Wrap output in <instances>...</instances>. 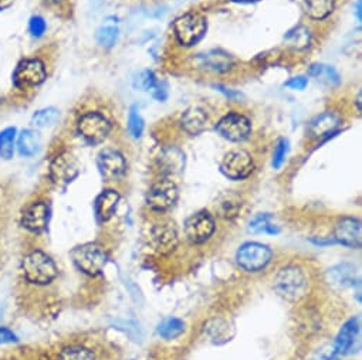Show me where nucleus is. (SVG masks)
Returning a JSON list of instances; mask_svg holds the SVG:
<instances>
[{
	"instance_id": "obj_1",
	"label": "nucleus",
	"mask_w": 362,
	"mask_h": 360,
	"mask_svg": "<svg viewBox=\"0 0 362 360\" xmlns=\"http://www.w3.org/2000/svg\"><path fill=\"white\" fill-rule=\"evenodd\" d=\"M22 271L25 278L37 285L50 284L57 277L56 263L43 251H33L22 261Z\"/></svg>"
},
{
	"instance_id": "obj_38",
	"label": "nucleus",
	"mask_w": 362,
	"mask_h": 360,
	"mask_svg": "<svg viewBox=\"0 0 362 360\" xmlns=\"http://www.w3.org/2000/svg\"><path fill=\"white\" fill-rule=\"evenodd\" d=\"M287 152H288L287 139H280L276 149H274V155H273V167L274 169H280L283 166V163L286 162Z\"/></svg>"
},
{
	"instance_id": "obj_21",
	"label": "nucleus",
	"mask_w": 362,
	"mask_h": 360,
	"mask_svg": "<svg viewBox=\"0 0 362 360\" xmlns=\"http://www.w3.org/2000/svg\"><path fill=\"white\" fill-rule=\"evenodd\" d=\"M341 124L339 116L335 112H324L321 115H317L311 122H310V135L313 138H324L331 135Z\"/></svg>"
},
{
	"instance_id": "obj_24",
	"label": "nucleus",
	"mask_w": 362,
	"mask_h": 360,
	"mask_svg": "<svg viewBox=\"0 0 362 360\" xmlns=\"http://www.w3.org/2000/svg\"><path fill=\"white\" fill-rule=\"evenodd\" d=\"M305 13L314 20L328 18L334 11V0H303Z\"/></svg>"
},
{
	"instance_id": "obj_13",
	"label": "nucleus",
	"mask_w": 362,
	"mask_h": 360,
	"mask_svg": "<svg viewBox=\"0 0 362 360\" xmlns=\"http://www.w3.org/2000/svg\"><path fill=\"white\" fill-rule=\"evenodd\" d=\"M334 241L351 248H359L362 244L361 222L352 217L341 219L334 229Z\"/></svg>"
},
{
	"instance_id": "obj_6",
	"label": "nucleus",
	"mask_w": 362,
	"mask_h": 360,
	"mask_svg": "<svg viewBox=\"0 0 362 360\" xmlns=\"http://www.w3.org/2000/svg\"><path fill=\"white\" fill-rule=\"evenodd\" d=\"M77 131L86 142L95 145L101 143L108 136L111 131V122L101 112H87L78 119Z\"/></svg>"
},
{
	"instance_id": "obj_4",
	"label": "nucleus",
	"mask_w": 362,
	"mask_h": 360,
	"mask_svg": "<svg viewBox=\"0 0 362 360\" xmlns=\"http://www.w3.org/2000/svg\"><path fill=\"white\" fill-rule=\"evenodd\" d=\"M208 22L201 13H187L173 23V30L177 42L182 46L197 44L206 33Z\"/></svg>"
},
{
	"instance_id": "obj_33",
	"label": "nucleus",
	"mask_w": 362,
	"mask_h": 360,
	"mask_svg": "<svg viewBox=\"0 0 362 360\" xmlns=\"http://www.w3.org/2000/svg\"><path fill=\"white\" fill-rule=\"evenodd\" d=\"M158 84L155 76L149 70H142L135 74L132 80V85L136 91H152L153 87Z\"/></svg>"
},
{
	"instance_id": "obj_7",
	"label": "nucleus",
	"mask_w": 362,
	"mask_h": 360,
	"mask_svg": "<svg viewBox=\"0 0 362 360\" xmlns=\"http://www.w3.org/2000/svg\"><path fill=\"white\" fill-rule=\"evenodd\" d=\"M177 200V188L169 177H163L152 185L146 195V205L153 212H166Z\"/></svg>"
},
{
	"instance_id": "obj_30",
	"label": "nucleus",
	"mask_w": 362,
	"mask_h": 360,
	"mask_svg": "<svg viewBox=\"0 0 362 360\" xmlns=\"http://www.w3.org/2000/svg\"><path fill=\"white\" fill-rule=\"evenodd\" d=\"M59 118H60L59 109L49 107V108H43V109H39L37 112H35L32 121H33L35 126H37V128H47V126L54 125L59 121Z\"/></svg>"
},
{
	"instance_id": "obj_18",
	"label": "nucleus",
	"mask_w": 362,
	"mask_h": 360,
	"mask_svg": "<svg viewBox=\"0 0 362 360\" xmlns=\"http://www.w3.org/2000/svg\"><path fill=\"white\" fill-rule=\"evenodd\" d=\"M180 125L184 131L192 136L202 133L208 125V114L199 107L188 108L180 118Z\"/></svg>"
},
{
	"instance_id": "obj_27",
	"label": "nucleus",
	"mask_w": 362,
	"mask_h": 360,
	"mask_svg": "<svg viewBox=\"0 0 362 360\" xmlns=\"http://www.w3.org/2000/svg\"><path fill=\"white\" fill-rule=\"evenodd\" d=\"M286 43L288 47H291L294 50H304L311 43V33L307 28L297 26L287 33Z\"/></svg>"
},
{
	"instance_id": "obj_14",
	"label": "nucleus",
	"mask_w": 362,
	"mask_h": 360,
	"mask_svg": "<svg viewBox=\"0 0 362 360\" xmlns=\"http://www.w3.org/2000/svg\"><path fill=\"white\" fill-rule=\"evenodd\" d=\"M50 220V208L45 202H35L28 206L22 215V224L32 233H43Z\"/></svg>"
},
{
	"instance_id": "obj_40",
	"label": "nucleus",
	"mask_w": 362,
	"mask_h": 360,
	"mask_svg": "<svg viewBox=\"0 0 362 360\" xmlns=\"http://www.w3.org/2000/svg\"><path fill=\"white\" fill-rule=\"evenodd\" d=\"M16 340H18L16 335L9 328H0V344L13 343Z\"/></svg>"
},
{
	"instance_id": "obj_41",
	"label": "nucleus",
	"mask_w": 362,
	"mask_h": 360,
	"mask_svg": "<svg viewBox=\"0 0 362 360\" xmlns=\"http://www.w3.org/2000/svg\"><path fill=\"white\" fill-rule=\"evenodd\" d=\"M13 5V0H0V12L9 9Z\"/></svg>"
},
{
	"instance_id": "obj_3",
	"label": "nucleus",
	"mask_w": 362,
	"mask_h": 360,
	"mask_svg": "<svg viewBox=\"0 0 362 360\" xmlns=\"http://www.w3.org/2000/svg\"><path fill=\"white\" fill-rule=\"evenodd\" d=\"M71 258L74 265L81 272L91 277L100 275L108 263L107 253L101 246L95 243H88L76 247L71 253Z\"/></svg>"
},
{
	"instance_id": "obj_39",
	"label": "nucleus",
	"mask_w": 362,
	"mask_h": 360,
	"mask_svg": "<svg viewBox=\"0 0 362 360\" xmlns=\"http://www.w3.org/2000/svg\"><path fill=\"white\" fill-rule=\"evenodd\" d=\"M307 84H308V81H307L305 77H294V78H291L290 81H287L284 85H286L287 88L301 91V90H304V88L307 87Z\"/></svg>"
},
{
	"instance_id": "obj_10",
	"label": "nucleus",
	"mask_w": 362,
	"mask_h": 360,
	"mask_svg": "<svg viewBox=\"0 0 362 360\" xmlns=\"http://www.w3.org/2000/svg\"><path fill=\"white\" fill-rule=\"evenodd\" d=\"M215 229V220L208 212L195 213L185 223V234L194 244H202L208 241L214 236Z\"/></svg>"
},
{
	"instance_id": "obj_25",
	"label": "nucleus",
	"mask_w": 362,
	"mask_h": 360,
	"mask_svg": "<svg viewBox=\"0 0 362 360\" xmlns=\"http://www.w3.org/2000/svg\"><path fill=\"white\" fill-rule=\"evenodd\" d=\"M308 74L313 78H315L317 81H320L325 85H329V87H335L339 84V74L331 66L313 64L308 70Z\"/></svg>"
},
{
	"instance_id": "obj_37",
	"label": "nucleus",
	"mask_w": 362,
	"mask_h": 360,
	"mask_svg": "<svg viewBox=\"0 0 362 360\" xmlns=\"http://www.w3.org/2000/svg\"><path fill=\"white\" fill-rule=\"evenodd\" d=\"M46 30H47V23L42 16H33L29 20V33L32 35V37L40 39L45 36Z\"/></svg>"
},
{
	"instance_id": "obj_12",
	"label": "nucleus",
	"mask_w": 362,
	"mask_h": 360,
	"mask_svg": "<svg viewBox=\"0 0 362 360\" xmlns=\"http://www.w3.org/2000/svg\"><path fill=\"white\" fill-rule=\"evenodd\" d=\"M97 166L101 176L107 180H117L127 170L125 157L115 149L101 150L97 159Z\"/></svg>"
},
{
	"instance_id": "obj_35",
	"label": "nucleus",
	"mask_w": 362,
	"mask_h": 360,
	"mask_svg": "<svg viewBox=\"0 0 362 360\" xmlns=\"http://www.w3.org/2000/svg\"><path fill=\"white\" fill-rule=\"evenodd\" d=\"M117 39H118V29L112 25L101 26L97 32V43L101 47H105V49L112 47L115 44Z\"/></svg>"
},
{
	"instance_id": "obj_36",
	"label": "nucleus",
	"mask_w": 362,
	"mask_h": 360,
	"mask_svg": "<svg viewBox=\"0 0 362 360\" xmlns=\"http://www.w3.org/2000/svg\"><path fill=\"white\" fill-rule=\"evenodd\" d=\"M144 126H145V122L138 111L136 107H132L129 109V115H128V129H129V133L138 139L141 138L142 132H144Z\"/></svg>"
},
{
	"instance_id": "obj_17",
	"label": "nucleus",
	"mask_w": 362,
	"mask_h": 360,
	"mask_svg": "<svg viewBox=\"0 0 362 360\" xmlns=\"http://www.w3.org/2000/svg\"><path fill=\"white\" fill-rule=\"evenodd\" d=\"M151 241L159 254H169L177 246V233L170 224H158L152 229Z\"/></svg>"
},
{
	"instance_id": "obj_8",
	"label": "nucleus",
	"mask_w": 362,
	"mask_h": 360,
	"mask_svg": "<svg viewBox=\"0 0 362 360\" xmlns=\"http://www.w3.org/2000/svg\"><path fill=\"white\" fill-rule=\"evenodd\" d=\"M46 67L37 59L23 60L15 70L13 83L21 90H29L39 87L46 80Z\"/></svg>"
},
{
	"instance_id": "obj_16",
	"label": "nucleus",
	"mask_w": 362,
	"mask_h": 360,
	"mask_svg": "<svg viewBox=\"0 0 362 360\" xmlns=\"http://www.w3.org/2000/svg\"><path fill=\"white\" fill-rule=\"evenodd\" d=\"M50 174L53 182L59 185L70 184L71 180L78 174V167L74 157L69 153H62L56 156L50 166Z\"/></svg>"
},
{
	"instance_id": "obj_31",
	"label": "nucleus",
	"mask_w": 362,
	"mask_h": 360,
	"mask_svg": "<svg viewBox=\"0 0 362 360\" xmlns=\"http://www.w3.org/2000/svg\"><path fill=\"white\" fill-rule=\"evenodd\" d=\"M252 233H266V234H277L280 229L272 222L270 215H259L256 216L249 226Z\"/></svg>"
},
{
	"instance_id": "obj_19",
	"label": "nucleus",
	"mask_w": 362,
	"mask_h": 360,
	"mask_svg": "<svg viewBox=\"0 0 362 360\" xmlns=\"http://www.w3.org/2000/svg\"><path fill=\"white\" fill-rule=\"evenodd\" d=\"M118 203H119L118 192H115V191L103 192L94 203V210H95V216H97L98 222H101V223L108 222L115 215Z\"/></svg>"
},
{
	"instance_id": "obj_42",
	"label": "nucleus",
	"mask_w": 362,
	"mask_h": 360,
	"mask_svg": "<svg viewBox=\"0 0 362 360\" xmlns=\"http://www.w3.org/2000/svg\"><path fill=\"white\" fill-rule=\"evenodd\" d=\"M356 18H358V20H361V2H359V0L356 4Z\"/></svg>"
},
{
	"instance_id": "obj_28",
	"label": "nucleus",
	"mask_w": 362,
	"mask_h": 360,
	"mask_svg": "<svg viewBox=\"0 0 362 360\" xmlns=\"http://www.w3.org/2000/svg\"><path fill=\"white\" fill-rule=\"evenodd\" d=\"M185 332V323L177 318H168L158 326V335L166 340L179 337Z\"/></svg>"
},
{
	"instance_id": "obj_22",
	"label": "nucleus",
	"mask_w": 362,
	"mask_h": 360,
	"mask_svg": "<svg viewBox=\"0 0 362 360\" xmlns=\"http://www.w3.org/2000/svg\"><path fill=\"white\" fill-rule=\"evenodd\" d=\"M42 135L36 129H23L18 136V149L19 153L25 157L37 155L42 149Z\"/></svg>"
},
{
	"instance_id": "obj_43",
	"label": "nucleus",
	"mask_w": 362,
	"mask_h": 360,
	"mask_svg": "<svg viewBox=\"0 0 362 360\" xmlns=\"http://www.w3.org/2000/svg\"><path fill=\"white\" fill-rule=\"evenodd\" d=\"M233 2H238V4H250V2H257V0H233Z\"/></svg>"
},
{
	"instance_id": "obj_29",
	"label": "nucleus",
	"mask_w": 362,
	"mask_h": 360,
	"mask_svg": "<svg viewBox=\"0 0 362 360\" xmlns=\"http://www.w3.org/2000/svg\"><path fill=\"white\" fill-rule=\"evenodd\" d=\"M204 66L215 71H226L232 67V59L223 52H211L204 56Z\"/></svg>"
},
{
	"instance_id": "obj_44",
	"label": "nucleus",
	"mask_w": 362,
	"mask_h": 360,
	"mask_svg": "<svg viewBox=\"0 0 362 360\" xmlns=\"http://www.w3.org/2000/svg\"><path fill=\"white\" fill-rule=\"evenodd\" d=\"M46 2H49V4H53V5H57V4H62L63 0H46Z\"/></svg>"
},
{
	"instance_id": "obj_2",
	"label": "nucleus",
	"mask_w": 362,
	"mask_h": 360,
	"mask_svg": "<svg viewBox=\"0 0 362 360\" xmlns=\"http://www.w3.org/2000/svg\"><path fill=\"white\" fill-rule=\"evenodd\" d=\"M274 289L288 301H298L307 294L308 281L301 268L290 265L281 268L276 275Z\"/></svg>"
},
{
	"instance_id": "obj_9",
	"label": "nucleus",
	"mask_w": 362,
	"mask_h": 360,
	"mask_svg": "<svg viewBox=\"0 0 362 360\" xmlns=\"http://www.w3.org/2000/svg\"><path fill=\"white\" fill-rule=\"evenodd\" d=\"M255 169V162L250 153L246 150H232L229 152L221 164L222 173L233 180H242L252 174Z\"/></svg>"
},
{
	"instance_id": "obj_23",
	"label": "nucleus",
	"mask_w": 362,
	"mask_h": 360,
	"mask_svg": "<svg viewBox=\"0 0 362 360\" xmlns=\"http://www.w3.org/2000/svg\"><path fill=\"white\" fill-rule=\"evenodd\" d=\"M328 281L338 288L352 287L356 281V270L351 264H339L328 271Z\"/></svg>"
},
{
	"instance_id": "obj_15",
	"label": "nucleus",
	"mask_w": 362,
	"mask_h": 360,
	"mask_svg": "<svg viewBox=\"0 0 362 360\" xmlns=\"http://www.w3.org/2000/svg\"><path fill=\"white\" fill-rule=\"evenodd\" d=\"M359 330H361V325H359V318H351L349 320H346L342 328L339 329L335 342H334V349L332 353L337 354H346L351 353L355 342L359 337Z\"/></svg>"
},
{
	"instance_id": "obj_11",
	"label": "nucleus",
	"mask_w": 362,
	"mask_h": 360,
	"mask_svg": "<svg viewBox=\"0 0 362 360\" xmlns=\"http://www.w3.org/2000/svg\"><path fill=\"white\" fill-rule=\"evenodd\" d=\"M216 131L225 139H229L232 142H240L249 136L252 131V125L245 115L230 112L218 122Z\"/></svg>"
},
{
	"instance_id": "obj_5",
	"label": "nucleus",
	"mask_w": 362,
	"mask_h": 360,
	"mask_svg": "<svg viewBox=\"0 0 362 360\" xmlns=\"http://www.w3.org/2000/svg\"><path fill=\"white\" fill-rule=\"evenodd\" d=\"M272 258L273 251L262 243H246L236 253L238 264L249 272L262 271L269 265Z\"/></svg>"
},
{
	"instance_id": "obj_26",
	"label": "nucleus",
	"mask_w": 362,
	"mask_h": 360,
	"mask_svg": "<svg viewBox=\"0 0 362 360\" xmlns=\"http://www.w3.org/2000/svg\"><path fill=\"white\" fill-rule=\"evenodd\" d=\"M16 138H18V131L13 126L0 131V157L6 160L13 157L15 148H16Z\"/></svg>"
},
{
	"instance_id": "obj_20",
	"label": "nucleus",
	"mask_w": 362,
	"mask_h": 360,
	"mask_svg": "<svg viewBox=\"0 0 362 360\" xmlns=\"http://www.w3.org/2000/svg\"><path fill=\"white\" fill-rule=\"evenodd\" d=\"M159 167L166 174H176L180 173L185 167V155L180 152L177 148L170 146L160 152L158 159Z\"/></svg>"
},
{
	"instance_id": "obj_32",
	"label": "nucleus",
	"mask_w": 362,
	"mask_h": 360,
	"mask_svg": "<svg viewBox=\"0 0 362 360\" xmlns=\"http://www.w3.org/2000/svg\"><path fill=\"white\" fill-rule=\"evenodd\" d=\"M209 336L215 340V342H225L230 337V326L226 320L223 319H214L208 323V328H206Z\"/></svg>"
},
{
	"instance_id": "obj_34",
	"label": "nucleus",
	"mask_w": 362,
	"mask_h": 360,
	"mask_svg": "<svg viewBox=\"0 0 362 360\" xmlns=\"http://www.w3.org/2000/svg\"><path fill=\"white\" fill-rule=\"evenodd\" d=\"M59 360H95V356L90 349H86L81 346H73V347H66L60 353Z\"/></svg>"
}]
</instances>
